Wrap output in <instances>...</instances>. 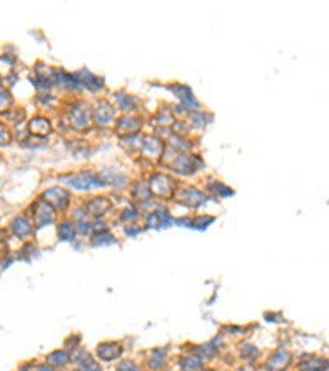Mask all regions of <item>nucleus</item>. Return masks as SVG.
Returning a JSON list of instances; mask_svg holds the SVG:
<instances>
[{
    "label": "nucleus",
    "mask_w": 329,
    "mask_h": 371,
    "mask_svg": "<svg viewBox=\"0 0 329 371\" xmlns=\"http://www.w3.org/2000/svg\"><path fill=\"white\" fill-rule=\"evenodd\" d=\"M10 102H12L10 94H8L7 91H0V111L5 109V107H7Z\"/></svg>",
    "instance_id": "13"
},
{
    "label": "nucleus",
    "mask_w": 329,
    "mask_h": 371,
    "mask_svg": "<svg viewBox=\"0 0 329 371\" xmlns=\"http://www.w3.org/2000/svg\"><path fill=\"white\" fill-rule=\"evenodd\" d=\"M68 183L73 185L74 188H93V186L99 185L101 180H99L95 175L93 173H79V175H74V177H69L68 178Z\"/></svg>",
    "instance_id": "4"
},
{
    "label": "nucleus",
    "mask_w": 329,
    "mask_h": 371,
    "mask_svg": "<svg viewBox=\"0 0 329 371\" xmlns=\"http://www.w3.org/2000/svg\"><path fill=\"white\" fill-rule=\"evenodd\" d=\"M150 190H153L157 195L160 197H165V195H170L173 190V180L166 175H155L150 182Z\"/></svg>",
    "instance_id": "3"
},
{
    "label": "nucleus",
    "mask_w": 329,
    "mask_h": 371,
    "mask_svg": "<svg viewBox=\"0 0 329 371\" xmlns=\"http://www.w3.org/2000/svg\"><path fill=\"white\" fill-rule=\"evenodd\" d=\"M89 120H91V112L87 109V106H76L71 111V124L78 129V131H82V129L89 127Z\"/></svg>",
    "instance_id": "2"
},
{
    "label": "nucleus",
    "mask_w": 329,
    "mask_h": 371,
    "mask_svg": "<svg viewBox=\"0 0 329 371\" xmlns=\"http://www.w3.org/2000/svg\"><path fill=\"white\" fill-rule=\"evenodd\" d=\"M140 124H141L140 119H135V118H124V119L119 120L117 132H119V134L132 135L135 131H139Z\"/></svg>",
    "instance_id": "6"
},
{
    "label": "nucleus",
    "mask_w": 329,
    "mask_h": 371,
    "mask_svg": "<svg viewBox=\"0 0 329 371\" xmlns=\"http://www.w3.org/2000/svg\"><path fill=\"white\" fill-rule=\"evenodd\" d=\"M58 233H60V235L64 237V239H71L73 235H74V229H73L71 224H61V228H60V231H58Z\"/></svg>",
    "instance_id": "11"
},
{
    "label": "nucleus",
    "mask_w": 329,
    "mask_h": 371,
    "mask_svg": "<svg viewBox=\"0 0 329 371\" xmlns=\"http://www.w3.org/2000/svg\"><path fill=\"white\" fill-rule=\"evenodd\" d=\"M91 213L94 215H104V211H107L110 208V203L106 198H94L93 202L87 205Z\"/></svg>",
    "instance_id": "8"
},
{
    "label": "nucleus",
    "mask_w": 329,
    "mask_h": 371,
    "mask_svg": "<svg viewBox=\"0 0 329 371\" xmlns=\"http://www.w3.org/2000/svg\"><path fill=\"white\" fill-rule=\"evenodd\" d=\"M141 152L145 155L152 157V158H160L161 153H163V142L158 140L157 137H150V135H145L141 137V147H140Z\"/></svg>",
    "instance_id": "1"
},
{
    "label": "nucleus",
    "mask_w": 329,
    "mask_h": 371,
    "mask_svg": "<svg viewBox=\"0 0 329 371\" xmlns=\"http://www.w3.org/2000/svg\"><path fill=\"white\" fill-rule=\"evenodd\" d=\"M30 131L35 135H47V134H49V131H51V126H49V122L47 119L36 118L30 122Z\"/></svg>",
    "instance_id": "7"
},
{
    "label": "nucleus",
    "mask_w": 329,
    "mask_h": 371,
    "mask_svg": "<svg viewBox=\"0 0 329 371\" xmlns=\"http://www.w3.org/2000/svg\"><path fill=\"white\" fill-rule=\"evenodd\" d=\"M8 142H10V131L3 124H0V145H5Z\"/></svg>",
    "instance_id": "12"
},
{
    "label": "nucleus",
    "mask_w": 329,
    "mask_h": 371,
    "mask_svg": "<svg viewBox=\"0 0 329 371\" xmlns=\"http://www.w3.org/2000/svg\"><path fill=\"white\" fill-rule=\"evenodd\" d=\"M49 191H51L53 195H56V197H55V198H48V202L55 203V205H56V206H60V208H64L66 205H68V202H69V195L66 193V191H64L63 188H51Z\"/></svg>",
    "instance_id": "10"
},
{
    "label": "nucleus",
    "mask_w": 329,
    "mask_h": 371,
    "mask_svg": "<svg viewBox=\"0 0 329 371\" xmlns=\"http://www.w3.org/2000/svg\"><path fill=\"white\" fill-rule=\"evenodd\" d=\"M114 119V109L107 101H101L95 107V122L101 126H107Z\"/></svg>",
    "instance_id": "5"
},
{
    "label": "nucleus",
    "mask_w": 329,
    "mask_h": 371,
    "mask_svg": "<svg viewBox=\"0 0 329 371\" xmlns=\"http://www.w3.org/2000/svg\"><path fill=\"white\" fill-rule=\"evenodd\" d=\"M194 158L193 157H189V155H183V157H180V158H176V169L180 170L181 173H185V175H188V173H191L194 170Z\"/></svg>",
    "instance_id": "9"
}]
</instances>
